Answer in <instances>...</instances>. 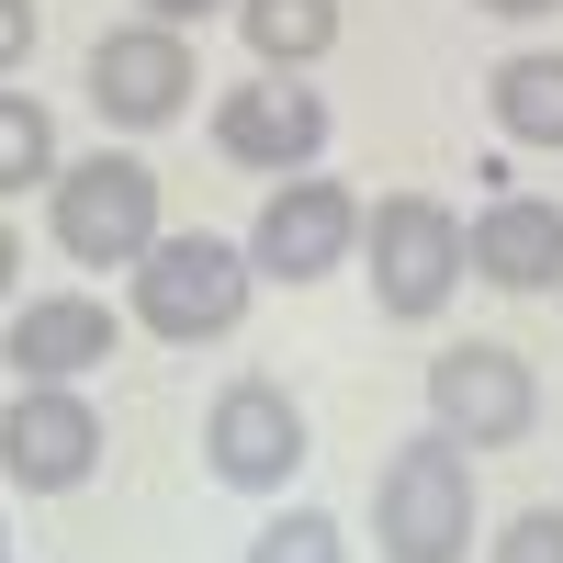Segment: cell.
<instances>
[{
  "label": "cell",
  "mask_w": 563,
  "mask_h": 563,
  "mask_svg": "<svg viewBox=\"0 0 563 563\" xmlns=\"http://www.w3.org/2000/svg\"><path fill=\"white\" fill-rule=\"evenodd\" d=\"M372 541H384V563H462L474 552V462H462L451 429L384 451V474H372Z\"/></svg>",
  "instance_id": "1"
},
{
  "label": "cell",
  "mask_w": 563,
  "mask_h": 563,
  "mask_svg": "<svg viewBox=\"0 0 563 563\" xmlns=\"http://www.w3.org/2000/svg\"><path fill=\"white\" fill-rule=\"evenodd\" d=\"M238 34L260 45V68H316L339 45V0H238Z\"/></svg>",
  "instance_id": "14"
},
{
  "label": "cell",
  "mask_w": 563,
  "mask_h": 563,
  "mask_svg": "<svg viewBox=\"0 0 563 563\" xmlns=\"http://www.w3.org/2000/svg\"><path fill=\"white\" fill-rule=\"evenodd\" d=\"M485 563H563V507H530V519H507Z\"/></svg>",
  "instance_id": "17"
},
{
  "label": "cell",
  "mask_w": 563,
  "mask_h": 563,
  "mask_svg": "<svg viewBox=\"0 0 563 563\" xmlns=\"http://www.w3.org/2000/svg\"><path fill=\"white\" fill-rule=\"evenodd\" d=\"M0 563H12V530H0Z\"/></svg>",
  "instance_id": "22"
},
{
  "label": "cell",
  "mask_w": 563,
  "mask_h": 563,
  "mask_svg": "<svg viewBox=\"0 0 563 563\" xmlns=\"http://www.w3.org/2000/svg\"><path fill=\"white\" fill-rule=\"evenodd\" d=\"M249 563H339V519H327V507H294V519H271L249 541Z\"/></svg>",
  "instance_id": "16"
},
{
  "label": "cell",
  "mask_w": 563,
  "mask_h": 563,
  "mask_svg": "<svg viewBox=\"0 0 563 563\" xmlns=\"http://www.w3.org/2000/svg\"><path fill=\"white\" fill-rule=\"evenodd\" d=\"M350 238H361V203L339 192V180H282V192L260 203V225H249V260L271 271V282H316V271H339L350 260Z\"/></svg>",
  "instance_id": "10"
},
{
  "label": "cell",
  "mask_w": 563,
  "mask_h": 563,
  "mask_svg": "<svg viewBox=\"0 0 563 563\" xmlns=\"http://www.w3.org/2000/svg\"><path fill=\"white\" fill-rule=\"evenodd\" d=\"M34 34H45V12H34V0H0V79L34 57Z\"/></svg>",
  "instance_id": "18"
},
{
  "label": "cell",
  "mask_w": 563,
  "mask_h": 563,
  "mask_svg": "<svg viewBox=\"0 0 563 563\" xmlns=\"http://www.w3.org/2000/svg\"><path fill=\"white\" fill-rule=\"evenodd\" d=\"M45 225H57V249L79 271H135V260L169 238V225H158V169L124 158V147L68 158L57 180H45Z\"/></svg>",
  "instance_id": "2"
},
{
  "label": "cell",
  "mask_w": 563,
  "mask_h": 563,
  "mask_svg": "<svg viewBox=\"0 0 563 563\" xmlns=\"http://www.w3.org/2000/svg\"><path fill=\"white\" fill-rule=\"evenodd\" d=\"M485 113H496V135H519V147H563V57H507L485 79Z\"/></svg>",
  "instance_id": "13"
},
{
  "label": "cell",
  "mask_w": 563,
  "mask_h": 563,
  "mask_svg": "<svg viewBox=\"0 0 563 563\" xmlns=\"http://www.w3.org/2000/svg\"><path fill=\"white\" fill-rule=\"evenodd\" d=\"M12 271H23V238H12V225H0V294H12Z\"/></svg>",
  "instance_id": "21"
},
{
  "label": "cell",
  "mask_w": 563,
  "mask_h": 563,
  "mask_svg": "<svg viewBox=\"0 0 563 563\" xmlns=\"http://www.w3.org/2000/svg\"><path fill=\"white\" fill-rule=\"evenodd\" d=\"M530 417H541V384H530L519 350L462 339V350L429 361V429H451L462 451H507V440H530Z\"/></svg>",
  "instance_id": "5"
},
{
  "label": "cell",
  "mask_w": 563,
  "mask_h": 563,
  "mask_svg": "<svg viewBox=\"0 0 563 563\" xmlns=\"http://www.w3.org/2000/svg\"><path fill=\"white\" fill-rule=\"evenodd\" d=\"M68 158H57V113L34 102V90H0V203L12 192H34V180H57Z\"/></svg>",
  "instance_id": "15"
},
{
  "label": "cell",
  "mask_w": 563,
  "mask_h": 563,
  "mask_svg": "<svg viewBox=\"0 0 563 563\" xmlns=\"http://www.w3.org/2000/svg\"><path fill=\"white\" fill-rule=\"evenodd\" d=\"M203 12H225V0H147V23H169V34H192Z\"/></svg>",
  "instance_id": "19"
},
{
  "label": "cell",
  "mask_w": 563,
  "mask_h": 563,
  "mask_svg": "<svg viewBox=\"0 0 563 563\" xmlns=\"http://www.w3.org/2000/svg\"><path fill=\"white\" fill-rule=\"evenodd\" d=\"M0 361H12V384H79V372L113 361V305H90V294H34L12 327H0Z\"/></svg>",
  "instance_id": "11"
},
{
  "label": "cell",
  "mask_w": 563,
  "mask_h": 563,
  "mask_svg": "<svg viewBox=\"0 0 563 563\" xmlns=\"http://www.w3.org/2000/svg\"><path fill=\"white\" fill-rule=\"evenodd\" d=\"M361 249H372V305L406 316V327H429L462 294V271H474V225H462L451 203H429V192H384L361 214Z\"/></svg>",
  "instance_id": "3"
},
{
  "label": "cell",
  "mask_w": 563,
  "mask_h": 563,
  "mask_svg": "<svg viewBox=\"0 0 563 563\" xmlns=\"http://www.w3.org/2000/svg\"><path fill=\"white\" fill-rule=\"evenodd\" d=\"M249 282H260V260L203 238V225L192 238H158L147 260H135V327L169 339V350H203V339H225V327L249 316Z\"/></svg>",
  "instance_id": "4"
},
{
  "label": "cell",
  "mask_w": 563,
  "mask_h": 563,
  "mask_svg": "<svg viewBox=\"0 0 563 563\" xmlns=\"http://www.w3.org/2000/svg\"><path fill=\"white\" fill-rule=\"evenodd\" d=\"M474 271L496 282V294H552L563 282V203L541 192H507L474 214Z\"/></svg>",
  "instance_id": "12"
},
{
  "label": "cell",
  "mask_w": 563,
  "mask_h": 563,
  "mask_svg": "<svg viewBox=\"0 0 563 563\" xmlns=\"http://www.w3.org/2000/svg\"><path fill=\"white\" fill-rule=\"evenodd\" d=\"M474 12H507V23H530V12H563V0H474Z\"/></svg>",
  "instance_id": "20"
},
{
  "label": "cell",
  "mask_w": 563,
  "mask_h": 563,
  "mask_svg": "<svg viewBox=\"0 0 563 563\" xmlns=\"http://www.w3.org/2000/svg\"><path fill=\"white\" fill-rule=\"evenodd\" d=\"M90 462H102L90 395L79 384H12V406H0V474L23 496H68V485H90Z\"/></svg>",
  "instance_id": "7"
},
{
  "label": "cell",
  "mask_w": 563,
  "mask_h": 563,
  "mask_svg": "<svg viewBox=\"0 0 563 563\" xmlns=\"http://www.w3.org/2000/svg\"><path fill=\"white\" fill-rule=\"evenodd\" d=\"M214 147L238 158V169H282V180H294V169L327 158V102H316L294 68H260V79H238L214 102Z\"/></svg>",
  "instance_id": "8"
},
{
  "label": "cell",
  "mask_w": 563,
  "mask_h": 563,
  "mask_svg": "<svg viewBox=\"0 0 563 563\" xmlns=\"http://www.w3.org/2000/svg\"><path fill=\"white\" fill-rule=\"evenodd\" d=\"M90 113L124 124V135H158L192 113V45H180L169 23H113L102 45H90Z\"/></svg>",
  "instance_id": "6"
},
{
  "label": "cell",
  "mask_w": 563,
  "mask_h": 563,
  "mask_svg": "<svg viewBox=\"0 0 563 563\" xmlns=\"http://www.w3.org/2000/svg\"><path fill=\"white\" fill-rule=\"evenodd\" d=\"M203 451H214V474L238 485V496H271V485H294V474H305V406L249 372V384H225V395H214Z\"/></svg>",
  "instance_id": "9"
}]
</instances>
